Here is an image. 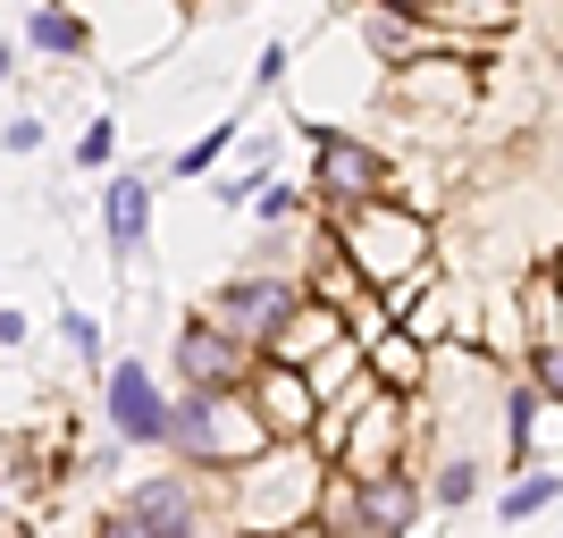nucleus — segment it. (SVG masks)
I'll return each mask as SVG.
<instances>
[{
	"mask_svg": "<svg viewBox=\"0 0 563 538\" xmlns=\"http://www.w3.org/2000/svg\"><path fill=\"white\" fill-rule=\"evenodd\" d=\"M219 143H228V127H219V135H202L194 152H177V168H186V177H194V168H211V161H219Z\"/></svg>",
	"mask_w": 563,
	"mask_h": 538,
	"instance_id": "16",
	"label": "nucleus"
},
{
	"mask_svg": "<svg viewBox=\"0 0 563 538\" xmlns=\"http://www.w3.org/2000/svg\"><path fill=\"white\" fill-rule=\"evenodd\" d=\"M412 505H421V496L404 488V480H362V514H371V530H378V538L404 530V521H412Z\"/></svg>",
	"mask_w": 563,
	"mask_h": 538,
	"instance_id": "9",
	"label": "nucleus"
},
{
	"mask_svg": "<svg viewBox=\"0 0 563 538\" xmlns=\"http://www.w3.org/2000/svg\"><path fill=\"white\" fill-rule=\"evenodd\" d=\"M278 421H286V429L303 421V387H295V378H278Z\"/></svg>",
	"mask_w": 563,
	"mask_h": 538,
	"instance_id": "17",
	"label": "nucleus"
},
{
	"mask_svg": "<svg viewBox=\"0 0 563 538\" xmlns=\"http://www.w3.org/2000/svg\"><path fill=\"white\" fill-rule=\"evenodd\" d=\"M438 496H446V505H471V496H479V471H471V463H446V471H438Z\"/></svg>",
	"mask_w": 563,
	"mask_h": 538,
	"instance_id": "15",
	"label": "nucleus"
},
{
	"mask_svg": "<svg viewBox=\"0 0 563 538\" xmlns=\"http://www.w3.org/2000/svg\"><path fill=\"white\" fill-rule=\"evenodd\" d=\"M353 538H378V530H353Z\"/></svg>",
	"mask_w": 563,
	"mask_h": 538,
	"instance_id": "19",
	"label": "nucleus"
},
{
	"mask_svg": "<svg viewBox=\"0 0 563 538\" xmlns=\"http://www.w3.org/2000/svg\"><path fill=\"white\" fill-rule=\"evenodd\" d=\"M530 378H539V396L563 404V345H530Z\"/></svg>",
	"mask_w": 563,
	"mask_h": 538,
	"instance_id": "12",
	"label": "nucleus"
},
{
	"mask_svg": "<svg viewBox=\"0 0 563 538\" xmlns=\"http://www.w3.org/2000/svg\"><path fill=\"white\" fill-rule=\"evenodd\" d=\"M126 514H135L152 538H194V488L186 480H143V488L126 496Z\"/></svg>",
	"mask_w": 563,
	"mask_h": 538,
	"instance_id": "6",
	"label": "nucleus"
},
{
	"mask_svg": "<svg viewBox=\"0 0 563 538\" xmlns=\"http://www.w3.org/2000/svg\"><path fill=\"white\" fill-rule=\"evenodd\" d=\"M25 34H34L43 51H76V18H51V9H34V18H25Z\"/></svg>",
	"mask_w": 563,
	"mask_h": 538,
	"instance_id": "11",
	"label": "nucleus"
},
{
	"mask_svg": "<svg viewBox=\"0 0 563 538\" xmlns=\"http://www.w3.org/2000/svg\"><path fill=\"white\" fill-rule=\"evenodd\" d=\"M177 362H186V378L202 387V396H228V387H235V371H244V353H235V337H228V328H186Z\"/></svg>",
	"mask_w": 563,
	"mask_h": 538,
	"instance_id": "4",
	"label": "nucleus"
},
{
	"mask_svg": "<svg viewBox=\"0 0 563 538\" xmlns=\"http://www.w3.org/2000/svg\"><path fill=\"white\" fill-rule=\"evenodd\" d=\"M320 345H336V311H311V320H286V337H278V353H286V362H303V353H320Z\"/></svg>",
	"mask_w": 563,
	"mask_h": 538,
	"instance_id": "10",
	"label": "nucleus"
},
{
	"mask_svg": "<svg viewBox=\"0 0 563 538\" xmlns=\"http://www.w3.org/2000/svg\"><path fill=\"white\" fill-rule=\"evenodd\" d=\"M186 413H194V421H186L194 463H235V454H261V446H269L261 413H253V404H235V396H194Z\"/></svg>",
	"mask_w": 563,
	"mask_h": 538,
	"instance_id": "1",
	"label": "nucleus"
},
{
	"mask_svg": "<svg viewBox=\"0 0 563 538\" xmlns=\"http://www.w3.org/2000/svg\"><path fill=\"white\" fill-rule=\"evenodd\" d=\"M143 228H152V194H143L135 177H118V186H110V244H118V253H135Z\"/></svg>",
	"mask_w": 563,
	"mask_h": 538,
	"instance_id": "8",
	"label": "nucleus"
},
{
	"mask_svg": "<svg viewBox=\"0 0 563 538\" xmlns=\"http://www.w3.org/2000/svg\"><path fill=\"white\" fill-rule=\"evenodd\" d=\"M378 152H362V143H345V135H329L320 143V186L336 194V202H362V194H378Z\"/></svg>",
	"mask_w": 563,
	"mask_h": 538,
	"instance_id": "7",
	"label": "nucleus"
},
{
	"mask_svg": "<svg viewBox=\"0 0 563 538\" xmlns=\"http://www.w3.org/2000/svg\"><path fill=\"white\" fill-rule=\"evenodd\" d=\"M378 371L387 378H421V345H412V337H387V345H378Z\"/></svg>",
	"mask_w": 563,
	"mask_h": 538,
	"instance_id": "13",
	"label": "nucleus"
},
{
	"mask_svg": "<svg viewBox=\"0 0 563 538\" xmlns=\"http://www.w3.org/2000/svg\"><path fill=\"white\" fill-rule=\"evenodd\" d=\"M110 538H152V530H143L135 514H118V521H110Z\"/></svg>",
	"mask_w": 563,
	"mask_h": 538,
	"instance_id": "18",
	"label": "nucleus"
},
{
	"mask_svg": "<svg viewBox=\"0 0 563 538\" xmlns=\"http://www.w3.org/2000/svg\"><path fill=\"white\" fill-rule=\"evenodd\" d=\"M286 311H295V295H286L278 278H261V286H228V295H219V320H228L235 345H244V337H286Z\"/></svg>",
	"mask_w": 563,
	"mask_h": 538,
	"instance_id": "3",
	"label": "nucleus"
},
{
	"mask_svg": "<svg viewBox=\"0 0 563 538\" xmlns=\"http://www.w3.org/2000/svg\"><path fill=\"white\" fill-rule=\"evenodd\" d=\"M539 505H555V480H521V488L505 496V514H514V521H530Z\"/></svg>",
	"mask_w": 563,
	"mask_h": 538,
	"instance_id": "14",
	"label": "nucleus"
},
{
	"mask_svg": "<svg viewBox=\"0 0 563 538\" xmlns=\"http://www.w3.org/2000/svg\"><path fill=\"white\" fill-rule=\"evenodd\" d=\"M353 261H362V278L378 286H396V270H412V261L429 253V228L421 219H396V211H371V219H353Z\"/></svg>",
	"mask_w": 563,
	"mask_h": 538,
	"instance_id": "2",
	"label": "nucleus"
},
{
	"mask_svg": "<svg viewBox=\"0 0 563 538\" xmlns=\"http://www.w3.org/2000/svg\"><path fill=\"white\" fill-rule=\"evenodd\" d=\"M110 421L126 429V438H168V413H161V396H152V378H143V362L110 371Z\"/></svg>",
	"mask_w": 563,
	"mask_h": 538,
	"instance_id": "5",
	"label": "nucleus"
}]
</instances>
